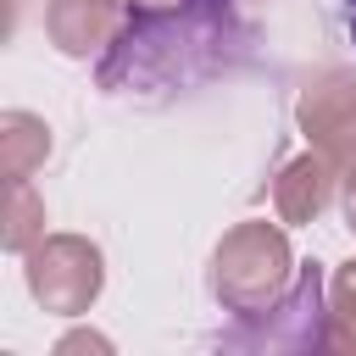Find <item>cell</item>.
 <instances>
[{
	"mask_svg": "<svg viewBox=\"0 0 356 356\" xmlns=\"http://www.w3.org/2000/svg\"><path fill=\"white\" fill-rule=\"evenodd\" d=\"M245 44H250V28L239 22L234 0H189L178 11H128V28L95 61V78L106 95L189 89L222 72Z\"/></svg>",
	"mask_w": 356,
	"mask_h": 356,
	"instance_id": "cell-1",
	"label": "cell"
},
{
	"mask_svg": "<svg viewBox=\"0 0 356 356\" xmlns=\"http://www.w3.org/2000/svg\"><path fill=\"white\" fill-rule=\"evenodd\" d=\"M334 184H339V172H334V161L317 156V150L284 161L278 178H273V211H278V222H289V228L317 222V217L328 211V200H334Z\"/></svg>",
	"mask_w": 356,
	"mask_h": 356,
	"instance_id": "cell-7",
	"label": "cell"
},
{
	"mask_svg": "<svg viewBox=\"0 0 356 356\" xmlns=\"http://www.w3.org/2000/svg\"><path fill=\"white\" fill-rule=\"evenodd\" d=\"M44 239V200L33 195V184H6V211H0V245L28 256Z\"/></svg>",
	"mask_w": 356,
	"mask_h": 356,
	"instance_id": "cell-9",
	"label": "cell"
},
{
	"mask_svg": "<svg viewBox=\"0 0 356 356\" xmlns=\"http://www.w3.org/2000/svg\"><path fill=\"white\" fill-rule=\"evenodd\" d=\"M323 312H328V284H323V261H300L289 295L261 312V317H239V328L222 334V345H250V350H312L323 345Z\"/></svg>",
	"mask_w": 356,
	"mask_h": 356,
	"instance_id": "cell-4",
	"label": "cell"
},
{
	"mask_svg": "<svg viewBox=\"0 0 356 356\" xmlns=\"http://www.w3.org/2000/svg\"><path fill=\"white\" fill-rule=\"evenodd\" d=\"M122 28H128V0H50L44 6V33L72 61L106 56Z\"/></svg>",
	"mask_w": 356,
	"mask_h": 356,
	"instance_id": "cell-6",
	"label": "cell"
},
{
	"mask_svg": "<svg viewBox=\"0 0 356 356\" xmlns=\"http://www.w3.org/2000/svg\"><path fill=\"white\" fill-rule=\"evenodd\" d=\"M345 222H350V234H356V178H345Z\"/></svg>",
	"mask_w": 356,
	"mask_h": 356,
	"instance_id": "cell-12",
	"label": "cell"
},
{
	"mask_svg": "<svg viewBox=\"0 0 356 356\" xmlns=\"http://www.w3.org/2000/svg\"><path fill=\"white\" fill-rule=\"evenodd\" d=\"M345 28H350V44H356V0H345Z\"/></svg>",
	"mask_w": 356,
	"mask_h": 356,
	"instance_id": "cell-13",
	"label": "cell"
},
{
	"mask_svg": "<svg viewBox=\"0 0 356 356\" xmlns=\"http://www.w3.org/2000/svg\"><path fill=\"white\" fill-rule=\"evenodd\" d=\"M323 350H356V256L334 267L328 278V312H323Z\"/></svg>",
	"mask_w": 356,
	"mask_h": 356,
	"instance_id": "cell-10",
	"label": "cell"
},
{
	"mask_svg": "<svg viewBox=\"0 0 356 356\" xmlns=\"http://www.w3.org/2000/svg\"><path fill=\"white\" fill-rule=\"evenodd\" d=\"M295 122H300L306 145L334 161L339 178H356V78L345 67L306 78V89L295 100Z\"/></svg>",
	"mask_w": 356,
	"mask_h": 356,
	"instance_id": "cell-5",
	"label": "cell"
},
{
	"mask_svg": "<svg viewBox=\"0 0 356 356\" xmlns=\"http://www.w3.org/2000/svg\"><path fill=\"white\" fill-rule=\"evenodd\" d=\"M44 156H50V128H44V117H33V111H6V117H0V172H6V184H28V178L44 167Z\"/></svg>",
	"mask_w": 356,
	"mask_h": 356,
	"instance_id": "cell-8",
	"label": "cell"
},
{
	"mask_svg": "<svg viewBox=\"0 0 356 356\" xmlns=\"http://www.w3.org/2000/svg\"><path fill=\"white\" fill-rule=\"evenodd\" d=\"M22 278H28V295L56 312V317H78L95 306L100 284H106V256L95 239L83 234H44L28 256H22Z\"/></svg>",
	"mask_w": 356,
	"mask_h": 356,
	"instance_id": "cell-3",
	"label": "cell"
},
{
	"mask_svg": "<svg viewBox=\"0 0 356 356\" xmlns=\"http://www.w3.org/2000/svg\"><path fill=\"white\" fill-rule=\"evenodd\" d=\"M189 0H128V11H178Z\"/></svg>",
	"mask_w": 356,
	"mask_h": 356,
	"instance_id": "cell-11",
	"label": "cell"
},
{
	"mask_svg": "<svg viewBox=\"0 0 356 356\" xmlns=\"http://www.w3.org/2000/svg\"><path fill=\"white\" fill-rule=\"evenodd\" d=\"M295 273H300V261H295L284 228L250 217V222H234V228L217 239L206 284H211V295H217L222 312H234V317H261V312H273V306L289 295Z\"/></svg>",
	"mask_w": 356,
	"mask_h": 356,
	"instance_id": "cell-2",
	"label": "cell"
}]
</instances>
